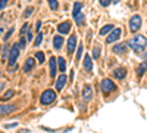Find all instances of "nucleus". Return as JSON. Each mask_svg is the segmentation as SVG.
Masks as SVG:
<instances>
[{
    "mask_svg": "<svg viewBox=\"0 0 147 133\" xmlns=\"http://www.w3.org/2000/svg\"><path fill=\"white\" fill-rule=\"evenodd\" d=\"M16 126H18V123H10V124L6 126V129H12V127H16Z\"/></svg>",
    "mask_w": 147,
    "mask_h": 133,
    "instance_id": "obj_35",
    "label": "nucleus"
},
{
    "mask_svg": "<svg viewBox=\"0 0 147 133\" xmlns=\"http://www.w3.org/2000/svg\"><path fill=\"white\" fill-rule=\"evenodd\" d=\"M13 95H15L13 92H12V90H9V92H6V93H5V96H3V98H5V99H9V98H12Z\"/></svg>",
    "mask_w": 147,
    "mask_h": 133,
    "instance_id": "obj_30",
    "label": "nucleus"
},
{
    "mask_svg": "<svg viewBox=\"0 0 147 133\" xmlns=\"http://www.w3.org/2000/svg\"><path fill=\"white\" fill-rule=\"evenodd\" d=\"M15 110V105H2V108H0V113H2V115L7 114V113H12Z\"/></svg>",
    "mask_w": 147,
    "mask_h": 133,
    "instance_id": "obj_17",
    "label": "nucleus"
},
{
    "mask_svg": "<svg viewBox=\"0 0 147 133\" xmlns=\"http://www.w3.org/2000/svg\"><path fill=\"white\" fill-rule=\"evenodd\" d=\"M121 0H112V3H119Z\"/></svg>",
    "mask_w": 147,
    "mask_h": 133,
    "instance_id": "obj_38",
    "label": "nucleus"
},
{
    "mask_svg": "<svg viewBox=\"0 0 147 133\" xmlns=\"http://www.w3.org/2000/svg\"><path fill=\"white\" fill-rule=\"evenodd\" d=\"M147 70V62H143L141 64V67H138V70H137V72H138V76H141L143 72Z\"/></svg>",
    "mask_w": 147,
    "mask_h": 133,
    "instance_id": "obj_25",
    "label": "nucleus"
},
{
    "mask_svg": "<svg viewBox=\"0 0 147 133\" xmlns=\"http://www.w3.org/2000/svg\"><path fill=\"white\" fill-rule=\"evenodd\" d=\"M74 18H75V21H77L78 25H82V24H84V15H82V14H78L77 16H74Z\"/></svg>",
    "mask_w": 147,
    "mask_h": 133,
    "instance_id": "obj_22",
    "label": "nucleus"
},
{
    "mask_svg": "<svg viewBox=\"0 0 147 133\" xmlns=\"http://www.w3.org/2000/svg\"><path fill=\"white\" fill-rule=\"evenodd\" d=\"M121 34H122L121 28H115L113 31H110L109 37L106 39V43H113V42H116V40H118V39L121 37Z\"/></svg>",
    "mask_w": 147,
    "mask_h": 133,
    "instance_id": "obj_6",
    "label": "nucleus"
},
{
    "mask_svg": "<svg viewBox=\"0 0 147 133\" xmlns=\"http://www.w3.org/2000/svg\"><path fill=\"white\" fill-rule=\"evenodd\" d=\"M41 40H43V34L40 33L38 35H37V39H35V42H34V46H40V43H41Z\"/></svg>",
    "mask_w": 147,
    "mask_h": 133,
    "instance_id": "obj_27",
    "label": "nucleus"
},
{
    "mask_svg": "<svg viewBox=\"0 0 147 133\" xmlns=\"http://www.w3.org/2000/svg\"><path fill=\"white\" fill-rule=\"evenodd\" d=\"M113 30H115L113 25H110V24H106V25L100 30V35H105V34H107V33H110V31H113Z\"/></svg>",
    "mask_w": 147,
    "mask_h": 133,
    "instance_id": "obj_19",
    "label": "nucleus"
},
{
    "mask_svg": "<svg viewBox=\"0 0 147 133\" xmlns=\"http://www.w3.org/2000/svg\"><path fill=\"white\" fill-rule=\"evenodd\" d=\"M12 33H13V28H10V30H9V31H7V34H6V35H5V39H3V40H7V39H9V37H10V35H12Z\"/></svg>",
    "mask_w": 147,
    "mask_h": 133,
    "instance_id": "obj_34",
    "label": "nucleus"
},
{
    "mask_svg": "<svg viewBox=\"0 0 147 133\" xmlns=\"http://www.w3.org/2000/svg\"><path fill=\"white\" fill-rule=\"evenodd\" d=\"M93 98V89H91V86H84V89H82V99L84 101H90Z\"/></svg>",
    "mask_w": 147,
    "mask_h": 133,
    "instance_id": "obj_7",
    "label": "nucleus"
},
{
    "mask_svg": "<svg viewBox=\"0 0 147 133\" xmlns=\"http://www.w3.org/2000/svg\"><path fill=\"white\" fill-rule=\"evenodd\" d=\"M66 81H68V77H66V74L63 72L62 76H59V78H57V83H56V89L60 92L63 87H65V84H66Z\"/></svg>",
    "mask_w": 147,
    "mask_h": 133,
    "instance_id": "obj_8",
    "label": "nucleus"
},
{
    "mask_svg": "<svg viewBox=\"0 0 147 133\" xmlns=\"http://www.w3.org/2000/svg\"><path fill=\"white\" fill-rule=\"evenodd\" d=\"M57 65H59V70H60V71L65 72V70H66V62H65L63 58H57Z\"/></svg>",
    "mask_w": 147,
    "mask_h": 133,
    "instance_id": "obj_20",
    "label": "nucleus"
},
{
    "mask_svg": "<svg viewBox=\"0 0 147 133\" xmlns=\"http://www.w3.org/2000/svg\"><path fill=\"white\" fill-rule=\"evenodd\" d=\"M6 5H7V0H0V9H5L6 8Z\"/></svg>",
    "mask_w": 147,
    "mask_h": 133,
    "instance_id": "obj_31",
    "label": "nucleus"
},
{
    "mask_svg": "<svg viewBox=\"0 0 147 133\" xmlns=\"http://www.w3.org/2000/svg\"><path fill=\"white\" fill-rule=\"evenodd\" d=\"M35 58L38 59V62H40V64H43V62H44V59H46L43 52H37V53H35Z\"/></svg>",
    "mask_w": 147,
    "mask_h": 133,
    "instance_id": "obj_24",
    "label": "nucleus"
},
{
    "mask_svg": "<svg viewBox=\"0 0 147 133\" xmlns=\"http://www.w3.org/2000/svg\"><path fill=\"white\" fill-rule=\"evenodd\" d=\"M19 46H21V47H24V46H25V40H24V37H21V42H19Z\"/></svg>",
    "mask_w": 147,
    "mask_h": 133,
    "instance_id": "obj_36",
    "label": "nucleus"
},
{
    "mask_svg": "<svg viewBox=\"0 0 147 133\" xmlns=\"http://www.w3.org/2000/svg\"><path fill=\"white\" fill-rule=\"evenodd\" d=\"M125 74H127V70L125 68H116V70H113V77L118 78V80H122V78L125 77Z\"/></svg>",
    "mask_w": 147,
    "mask_h": 133,
    "instance_id": "obj_13",
    "label": "nucleus"
},
{
    "mask_svg": "<svg viewBox=\"0 0 147 133\" xmlns=\"http://www.w3.org/2000/svg\"><path fill=\"white\" fill-rule=\"evenodd\" d=\"M93 58H94V59H99V58H100V47H94V50H93Z\"/></svg>",
    "mask_w": 147,
    "mask_h": 133,
    "instance_id": "obj_26",
    "label": "nucleus"
},
{
    "mask_svg": "<svg viewBox=\"0 0 147 133\" xmlns=\"http://www.w3.org/2000/svg\"><path fill=\"white\" fill-rule=\"evenodd\" d=\"M69 30H71V22H68V21L59 24V27H57V31H59L60 34H68Z\"/></svg>",
    "mask_w": 147,
    "mask_h": 133,
    "instance_id": "obj_11",
    "label": "nucleus"
},
{
    "mask_svg": "<svg viewBox=\"0 0 147 133\" xmlns=\"http://www.w3.org/2000/svg\"><path fill=\"white\" fill-rule=\"evenodd\" d=\"M84 68L87 71L93 70V62H91V56L90 55H85V58H84Z\"/></svg>",
    "mask_w": 147,
    "mask_h": 133,
    "instance_id": "obj_14",
    "label": "nucleus"
},
{
    "mask_svg": "<svg viewBox=\"0 0 147 133\" xmlns=\"http://www.w3.org/2000/svg\"><path fill=\"white\" fill-rule=\"evenodd\" d=\"M53 44H55V49L59 50L60 47H62V44H63V39L60 37V35H56V37H53Z\"/></svg>",
    "mask_w": 147,
    "mask_h": 133,
    "instance_id": "obj_15",
    "label": "nucleus"
},
{
    "mask_svg": "<svg viewBox=\"0 0 147 133\" xmlns=\"http://www.w3.org/2000/svg\"><path fill=\"white\" fill-rule=\"evenodd\" d=\"M19 47L21 46H18V43H15L13 46L10 47V50H9V67L10 68L15 67V62H16V59L19 56Z\"/></svg>",
    "mask_w": 147,
    "mask_h": 133,
    "instance_id": "obj_3",
    "label": "nucleus"
},
{
    "mask_svg": "<svg viewBox=\"0 0 147 133\" xmlns=\"http://www.w3.org/2000/svg\"><path fill=\"white\" fill-rule=\"evenodd\" d=\"M112 50H113V53H115V55H122V53H125V52H127V44H125V43L115 44Z\"/></svg>",
    "mask_w": 147,
    "mask_h": 133,
    "instance_id": "obj_10",
    "label": "nucleus"
},
{
    "mask_svg": "<svg viewBox=\"0 0 147 133\" xmlns=\"http://www.w3.org/2000/svg\"><path fill=\"white\" fill-rule=\"evenodd\" d=\"M75 44H77V35H71L68 39V53H74L75 50Z\"/></svg>",
    "mask_w": 147,
    "mask_h": 133,
    "instance_id": "obj_9",
    "label": "nucleus"
},
{
    "mask_svg": "<svg viewBox=\"0 0 147 133\" xmlns=\"http://www.w3.org/2000/svg\"><path fill=\"white\" fill-rule=\"evenodd\" d=\"M56 101V93L53 92V90H44L43 93H41V98H40V102H41V105H50V104H53Z\"/></svg>",
    "mask_w": 147,
    "mask_h": 133,
    "instance_id": "obj_2",
    "label": "nucleus"
},
{
    "mask_svg": "<svg viewBox=\"0 0 147 133\" xmlns=\"http://www.w3.org/2000/svg\"><path fill=\"white\" fill-rule=\"evenodd\" d=\"M32 12H34V8H31V6H30V8H27L25 10H24V15H22V16H24V18H28V16L32 14Z\"/></svg>",
    "mask_w": 147,
    "mask_h": 133,
    "instance_id": "obj_23",
    "label": "nucleus"
},
{
    "mask_svg": "<svg viewBox=\"0 0 147 133\" xmlns=\"http://www.w3.org/2000/svg\"><path fill=\"white\" fill-rule=\"evenodd\" d=\"M47 2H49V6H50V9H53V10H57V8H59L57 0H47Z\"/></svg>",
    "mask_w": 147,
    "mask_h": 133,
    "instance_id": "obj_21",
    "label": "nucleus"
},
{
    "mask_svg": "<svg viewBox=\"0 0 147 133\" xmlns=\"http://www.w3.org/2000/svg\"><path fill=\"white\" fill-rule=\"evenodd\" d=\"M100 87H102V90H103L105 93H110V92H113V90L116 89L115 83H113L112 80H109V78H105V80H102Z\"/></svg>",
    "mask_w": 147,
    "mask_h": 133,
    "instance_id": "obj_4",
    "label": "nucleus"
},
{
    "mask_svg": "<svg viewBox=\"0 0 147 133\" xmlns=\"http://www.w3.org/2000/svg\"><path fill=\"white\" fill-rule=\"evenodd\" d=\"M49 64H50V76L52 77H55L56 76V70H57V59L55 58V56H52L50 58V62H49Z\"/></svg>",
    "mask_w": 147,
    "mask_h": 133,
    "instance_id": "obj_12",
    "label": "nucleus"
},
{
    "mask_svg": "<svg viewBox=\"0 0 147 133\" xmlns=\"http://www.w3.org/2000/svg\"><path fill=\"white\" fill-rule=\"evenodd\" d=\"M27 28H28V25H27V24H24L22 28H21V35H24V34L27 33Z\"/></svg>",
    "mask_w": 147,
    "mask_h": 133,
    "instance_id": "obj_32",
    "label": "nucleus"
},
{
    "mask_svg": "<svg viewBox=\"0 0 147 133\" xmlns=\"http://www.w3.org/2000/svg\"><path fill=\"white\" fill-rule=\"evenodd\" d=\"M128 46L134 52H143L147 46V39L144 35H136V37H132L129 42H128Z\"/></svg>",
    "mask_w": 147,
    "mask_h": 133,
    "instance_id": "obj_1",
    "label": "nucleus"
},
{
    "mask_svg": "<svg viewBox=\"0 0 147 133\" xmlns=\"http://www.w3.org/2000/svg\"><path fill=\"white\" fill-rule=\"evenodd\" d=\"M6 55H7V46H3V53H2V59H3V61H5Z\"/></svg>",
    "mask_w": 147,
    "mask_h": 133,
    "instance_id": "obj_33",
    "label": "nucleus"
},
{
    "mask_svg": "<svg viewBox=\"0 0 147 133\" xmlns=\"http://www.w3.org/2000/svg\"><path fill=\"white\" fill-rule=\"evenodd\" d=\"M81 9H82V5L80 2L74 3V10H72V16H77L78 14H81Z\"/></svg>",
    "mask_w": 147,
    "mask_h": 133,
    "instance_id": "obj_18",
    "label": "nucleus"
},
{
    "mask_svg": "<svg viewBox=\"0 0 147 133\" xmlns=\"http://www.w3.org/2000/svg\"><path fill=\"white\" fill-rule=\"evenodd\" d=\"M81 56H82V44H80V46H78V52H77V61H80V59H81Z\"/></svg>",
    "mask_w": 147,
    "mask_h": 133,
    "instance_id": "obj_28",
    "label": "nucleus"
},
{
    "mask_svg": "<svg viewBox=\"0 0 147 133\" xmlns=\"http://www.w3.org/2000/svg\"><path fill=\"white\" fill-rule=\"evenodd\" d=\"M35 27H37L35 30L38 31V30H40V27H41V22H40V21H37V24H35Z\"/></svg>",
    "mask_w": 147,
    "mask_h": 133,
    "instance_id": "obj_37",
    "label": "nucleus"
},
{
    "mask_svg": "<svg viewBox=\"0 0 147 133\" xmlns=\"http://www.w3.org/2000/svg\"><path fill=\"white\" fill-rule=\"evenodd\" d=\"M99 3H100L103 8H106V6H109V5H110V0H99Z\"/></svg>",
    "mask_w": 147,
    "mask_h": 133,
    "instance_id": "obj_29",
    "label": "nucleus"
},
{
    "mask_svg": "<svg viewBox=\"0 0 147 133\" xmlns=\"http://www.w3.org/2000/svg\"><path fill=\"white\" fill-rule=\"evenodd\" d=\"M34 68V58H28L27 61H25V65H24V71L28 72Z\"/></svg>",
    "mask_w": 147,
    "mask_h": 133,
    "instance_id": "obj_16",
    "label": "nucleus"
},
{
    "mask_svg": "<svg viewBox=\"0 0 147 133\" xmlns=\"http://www.w3.org/2000/svg\"><path fill=\"white\" fill-rule=\"evenodd\" d=\"M140 27H141V16L140 15H134L129 19V30L131 31H137V30H140Z\"/></svg>",
    "mask_w": 147,
    "mask_h": 133,
    "instance_id": "obj_5",
    "label": "nucleus"
}]
</instances>
